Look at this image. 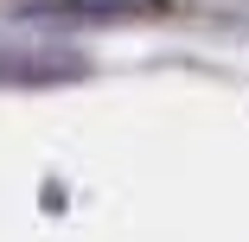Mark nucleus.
Masks as SVG:
<instances>
[{
	"mask_svg": "<svg viewBox=\"0 0 249 242\" xmlns=\"http://www.w3.org/2000/svg\"><path fill=\"white\" fill-rule=\"evenodd\" d=\"M166 0H38L26 7V19H71V26H103V19H141L160 13Z\"/></svg>",
	"mask_w": 249,
	"mask_h": 242,
	"instance_id": "f257e3e1",
	"label": "nucleus"
},
{
	"mask_svg": "<svg viewBox=\"0 0 249 242\" xmlns=\"http://www.w3.org/2000/svg\"><path fill=\"white\" fill-rule=\"evenodd\" d=\"M83 77V58L64 51H0V83H64Z\"/></svg>",
	"mask_w": 249,
	"mask_h": 242,
	"instance_id": "f03ea898",
	"label": "nucleus"
}]
</instances>
